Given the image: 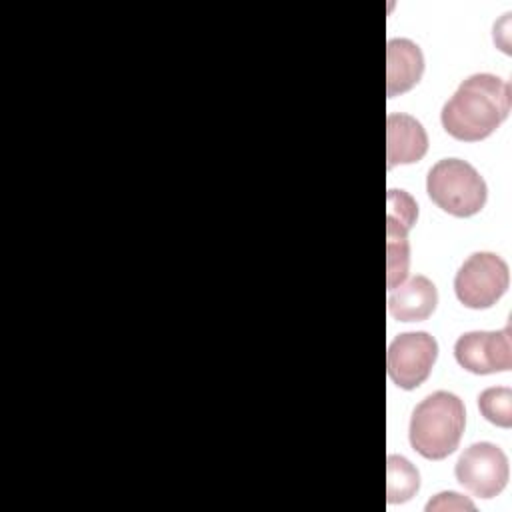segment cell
Returning a JSON list of instances; mask_svg holds the SVG:
<instances>
[{
    "mask_svg": "<svg viewBox=\"0 0 512 512\" xmlns=\"http://www.w3.org/2000/svg\"><path fill=\"white\" fill-rule=\"evenodd\" d=\"M420 488V474L404 456L390 454L386 460V500L388 504L408 502Z\"/></svg>",
    "mask_w": 512,
    "mask_h": 512,
    "instance_id": "obj_12",
    "label": "cell"
},
{
    "mask_svg": "<svg viewBox=\"0 0 512 512\" xmlns=\"http://www.w3.org/2000/svg\"><path fill=\"white\" fill-rule=\"evenodd\" d=\"M428 152V134L420 120L410 114L390 112L386 116V166L414 164Z\"/></svg>",
    "mask_w": 512,
    "mask_h": 512,
    "instance_id": "obj_8",
    "label": "cell"
},
{
    "mask_svg": "<svg viewBox=\"0 0 512 512\" xmlns=\"http://www.w3.org/2000/svg\"><path fill=\"white\" fill-rule=\"evenodd\" d=\"M456 362L472 374H496L512 368L510 324L502 330H472L454 344Z\"/></svg>",
    "mask_w": 512,
    "mask_h": 512,
    "instance_id": "obj_7",
    "label": "cell"
},
{
    "mask_svg": "<svg viewBox=\"0 0 512 512\" xmlns=\"http://www.w3.org/2000/svg\"><path fill=\"white\" fill-rule=\"evenodd\" d=\"M480 414L500 428L512 426V390L506 386H492L478 394Z\"/></svg>",
    "mask_w": 512,
    "mask_h": 512,
    "instance_id": "obj_13",
    "label": "cell"
},
{
    "mask_svg": "<svg viewBox=\"0 0 512 512\" xmlns=\"http://www.w3.org/2000/svg\"><path fill=\"white\" fill-rule=\"evenodd\" d=\"M476 506L458 492H440L428 504L426 510H474Z\"/></svg>",
    "mask_w": 512,
    "mask_h": 512,
    "instance_id": "obj_14",
    "label": "cell"
},
{
    "mask_svg": "<svg viewBox=\"0 0 512 512\" xmlns=\"http://www.w3.org/2000/svg\"><path fill=\"white\" fill-rule=\"evenodd\" d=\"M512 88L506 80L478 72L464 78L440 112L442 128L460 142H480L508 118Z\"/></svg>",
    "mask_w": 512,
    "mask_h": 512,
    "instance_id": "obj_1",
    "label": "cell"
},
{
    "mask_svg": "<svg viewBox=\"0 0 512 512\" xmlns=\"http://www.w3.org/2000/svg\"><path fill=\"white\" fill-rule=\"evenodd\" d=\"M426 192L440 210L456 218L478 214L488 198V188L480 172L460 158L438 160L428 170Z\"/></svg>",
    "mask_w": 512,
    "mask_h": 512,
    "instance_id": "obj_3",
    "label": "cell"
},
{
    "mask_svg": "<svg viewBox=\"0 0 512 512\" xmlns=\"http://www.w3.org/2000/svg\"><path fill=\"white\" fill-rule=\"evenodd\" d=\"M454 476L474 496L494 498L508 484V458L492 442H474L460 454Z\"/></svg>",
    "mask_w": 512,
    "mask_h": 512,
    "instance_id": "obj_6",
    "label": "cell"
},
{
    "mask_svg": "<svg viewBox=\"0 0 512 512\" xmlns=\"http://www.w3.org/2000/svg\"><path fill=\"white\" fill-rule=\"evenodd\" d=\"M438 304V290L434 282L422 274L398 284L388 294V312L400 322H420L432 316Z\"/></svg>",
    "mask_w": 512,
    "mask_h": 512,
    "instance_id": "obj_10",
    "label": "cell"
},
{
    "mask_svg": "<svg viewBox=\"0 0 512 512\" xmlns=\"http://www.w3.org/2000/svg\"><path fill=\"white\" fill-rule=\"evenodd\" d=\"M438 358V342L428 332H402L386 352V370L390 380L402 390H414L424 384Z\"/></svg>",
    "mask_w": 512,
    "mask_h": 512,
    "instance_id": "obj_5",
    "label": "cell"
},
{
    "mask_svg": "<svg viewBox=\"0 0 512 512\" xmlns=\"http://www.w3.org/2000/svg\"><path fill=\"white\" fill-rule=\"evenodd\" d=\"M466 410L462 400L446 390L428 394L410 416V446L426 460L450 456L464 434Z\"/></svg>",
    "mask_w": 512,
    "mask_h": 512,
    "instance_id": "obj_2",
    "label": "cell"
},
{
    "mask_svg": "<svg viewBox=\"0 0 512 512\" xmlns=\"http://www.w3.org/2000/svg\"><path fill=\"white\" fill-rule=\"evenodd\" d=\"M412 228L386 216V284L394 290L408 276L410 268V244L408 232Z\"/></svg>",
    "mask_w": 512,
    "mask_h": 512,
    "instance_id": "obj_11",
    "label": "cell"
},
{
    "mask_svg": "<svg viewBox=\"0 0 512 512\" xmlns=\"http://www.w3.org/2000/svg\"><path fill=\"white\" fill-rule=\"evenodd\" d=\"M424 74V54L408 38H390L386 44V96L412 90Z\"/></svg>",
    "mask_w": 512,
    "mask_h": 512,
    "instance_id": "obj_9",
    "label": "cell"
},
{
    "mask_svg": "<svg viewBox=\"0 0 512 512\" xmlns=\"http://www.w3.org/2000/svg\"><path fill=\"white\" fill-rule=\"evenodd\" d=\"M510 284L508 264L494 252L470 254L454 276V294L472 310L494 306Z\"/></svg>",
    "mask_w": 512,
    "mask_h": 512,
    "instance_id": "obj_4",
    "label": "cell"
}]
</instances>
